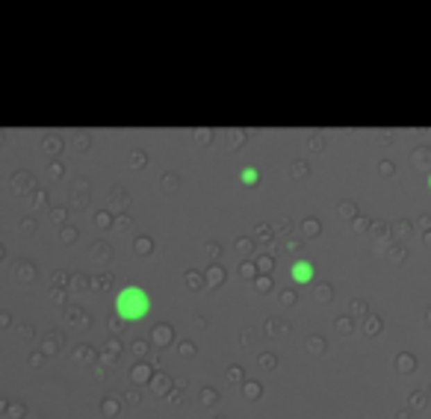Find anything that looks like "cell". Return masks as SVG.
I'll return each instance as SVG.
<instances>
[{"label": "cell", "mask_w": 431, "mask_h": 419, "mask_svg": "<svg viewBox=\"0 0 431 419\" xmlns=\"http://www.w3.org/2000/svg\"><path fill=\"white\" fill-rule=\"evenodd\" d=\"M115 313H119L124 322L145 319L148 313H151V296H148V289L136 287V284L119 289V296H115Z\"/></svg>", "instance_id": "1"}, {"label": "cell", "mask_w": 431, "mask_h": 419, "mask_svg": "<svg viewBox=\"0 0 431 419\" xmlns=\"http://www.w3.org/2000/svg\"><path fill=\"white\" fill-rule=\"evenodd\" d=\"M289 275H293V281H296V284H310V281H313V263H307V260H296V263H293V269H289Z\"/></svg>", "instance_id": "2"}, {"label": "cell", "mask_w": 431, "mask_h": 419, "mask_svg": "<svg viewBox=\"0 0 431 419\" xmlns=\"http://www.w3.org/2000/svg\"><path fill=\"white\" fill-rule=\"evenodd\" d=\"M242 183H246V186H254V183H257V171H254V169H246V171H242Z\"/></svg>", "instance_id": "3"}, {"label": "cell", "mask_w": 431, "mask_h": 419, "mask_svg": "<svg viewBox=\"0 0 431 419\" xmlns=\"http://www.w3.org/2000/svg\"><path fill=\"white\" fill-rule=\"evenodd\" d=\"M428 189H431V174H428Z\"/></svg>", "instance_id": "4"}]
</instances>
